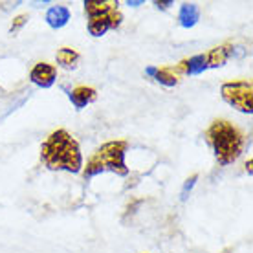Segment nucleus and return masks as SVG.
<instances>
[{
  "instance_id": "7",
  "label": "nucleus",
  "mask_w": 253,
  "mask_h": 253,
  "mask_svg": "<svg viewBox=\"0 0 253 253\" xmlns=\"http://www.w3.org/2000/svg\"><path fill=\"white\" fill-rule=\"evenodd\" d=\"M171 70L172 72H178V74H184V76H198V74L209 70L206 53H198V55H193V57H189V59H184V61H180V63Z\"/></svg>"
},
{
  "instance_id": "1",
  "label": "nucleus",
  "mask_w": 253,
  "mask_h": 253,
  "mask_svg": "<svg viewBox=\"0 0 253 253\" xmlns=\"http://www.w3.org/2000/svg\"><path fill=\"white\" fill-rule=\"evenodd\" d=\"M41 162L50 171L81 172L83 154L77 139L64 128H57L41 145Z\"/></svg>"
},
{
  "instance_id": "11",
  "label": "nucleus",
  "mask_w": 253,
  "mask_h": 253,
  "mask_svg": "<svg viewBox=\"0 0 253 253\" xmlns=\"http://www.w3.org/2000/svg\"><path fill=\"white\" fill-rule=\"evenodd\" d=\"M72 13L66 6H51L48 11H46V22L51 30H61L68 24Z\"/></svg>"
},
{
  "instance_id": "4",
  "label": "nucleus",
  "mask_w": 253,
  "mask_h": 253,
  "mask_svg": "<svg viewBox=\"0 0 253 253\" xmlns=\"http://www.w3.org/2000/svg\"><path fill=\"white\" fill-rule=\"evenodd\" d=\"M222 99L242 114L253 112V86L250 81H229L220 86Z\"/></svg>"
},
{
  "instance_id": "19",
  "label": "nucleus",
  "mask_w": 253,
  "mask_h": 253,
  "mask_svg": "<svg viewBox=\"0 0 253 253\" xmlns=\"http://www.w3.org/2000/svg\"><path fill=\"white\" fill-rule=\"evenodd\" d=\"M126 4H128V6H139V4H143V2H130V0H128Z\"/></svg>"
},
{
  "instance_id": "12",
  "label": "nucleus",
  "mask_w": 253,
  "mask_h": 253,
  "mask_svg": "<svg viewBox=\"0 0 253 253\" xmlns=\"http://www.w3.org/2000/svg\"><path fill=\"white\" fill-rule=\"evenodd\" d=\"M200 20V7L196 4H189V2H184L180 6V11H178V22L182 28H193L196 26V22Z\"/></svg>"
},
{
  "instance_id": "10",
  "label": "nucleus",
  "mask_w": 253,
  "mask_h": 253,
  "mask_svg": "<svg viewBox=\"0 0 253 253\" xmlns=\"http://www.w3.org/2000/svg\"><path fill=\"white\" fill-rule=\"evenodd\" d=\"M84 13L86 17L92 19V17H101V15H108L114 9H118L120 2L118 0H84Z\"/></svg>"
},
{
  "instance_id": "15",
  "label": "nucleus",
  "mask_w": 253,
  "mask_h": 253,
  "mask_svg": "<svg viewBox=\"0 0 253 253\" xmlns=\"http://www.w3.org/2000/svg\"><path fill=\"white\" fill-rule=\"evenodd\" d=\"M30 20V17H28V13H22V15H17L15 19H13L11 22V28H9V33H17L22 28V26L26 24Z\"/></svg>"
},
{
  "instance_id": "9",
  "label": "nucleus",
  "mask_w": 253,
  "mask_h": 253,
  "mask_svg": "<svg viewBox=\"0 0 253 253\" xmlns=\"http://www.w3.org/2000/svg\"><path fill=\"white\" fill-rule=\"evenodd\" d=\"M72 105L76 107V110H83L84 107H88L97 99V92L92 86H76L68 94Z\"/></svg>"
},
{
  "instance_id": "5",
  "label": "nucleus",
  "mask_w": 253,
  "mask_h": 253,
  "mask_svg": "<svg viewBox=\"0 0 253 253\" xmlns=\"http://www.w3.org/2000/svg\"><path fill=\"white\" fill-rule=\"evenodd\" d=\"M121 22H123V13L120 9H114V11L108 13V15L88 19V33L92 37H103L108 30L120 28Z\"/></svg>"
},
{
  "instance_id": "2",
  "label": "nucleus",
  "mask_w": 253,
  "mask_h": 253,
  "mask_svg": "<svg viewBox=\"0 0 253 253\" xmlns=\"http://www.w3.org/2000/svg\"><path fill=\"white\" fill-rule=\"evenodd\" d=\"M206 141L215 152L218 165H231L244 152V136L228 120H215L206 130Z\"/></svg>"
},
{
  "instance_id": "6",
  "label": "nucleus",
  "mask_w": 253,
  "mask_h": 253,
  "mask_svg": "<svg viewBox=\"0 0 253 253\" xmlns=\"http://www.w3.org/2000/svg\"><path fill=\"white\" fill-rule=\"evenodd\" d=\"M30 81L39 88H50L57 81V68L48 63H37L30 72Z\"/></svg>"
},
{
  "instance_id": "14",
  "label": "nucleus",
  "mask_w": 253,
  "mask_h": 253,
  "mask_svg": "<svg viewBox=\"0 0 253 253\" xmlns=\"http://www.w3.org/2000/svg\"><path fill=\"white\" fill-rule=\"evenodd\" d=\"M55 59H57V64L61 68L64 70H76L79 61H81V55H79V51L74 50V48H68V46H64V48H59L57 53H55Z\"/></svg>"
},
{
  "instance_id": "18",
  "label": "nucleus",
  "mask_w": 253,
  "mask_h": 253,
  "mask_svg": "<svg viewBox=\"0 0 253 253\" xmlns=\"http://www.w3.org/2000/svg\"><path fill=\"white\" fill-rule=\"evenodd\" d=\"M252 164H253V162H252V158H250V160H248V164H246V167H248V172H250V174H252Z\"/></svg>"
},
{
  "instance_id": "17",
  "label": "nucleus",
  "mask_w": 253,
  "mask_h": 253,
  "mask_svg": "<svg viewBox=\"0 0 253 253\" xmlns=\"http://www.w3.org/2000/svg\"><path fill=\"white\" fill-rule=\"evenodd\" d=\"M172 4H174L172 0H167V2H160V0H156V2H154V6L158 7V9H167V7L172 6Z\"/></svg>"
},
{
  "instance_id": "3",
  "label": "nucleus",
  "mask_w": 253,
  "mask_h": 253,
  "mask_svg": "<svg viewBox=\"0 0 253 253\" xmlns=\"http://www.w3.org/2000/svg\"><path fill=\"white\" fill-rule=\"evenodd\" d=\"M126 151H128V143L123 139L103 143L90 156L86 167H83V178L88 180V178L103 174V172H114L118 176H126L128 174V167L125 164Z\"/></svg>"
},
{
  "instance_id": "16",
  "label": "nucleus",
  "mask_w": 253,
  "mask_h": 253,
  "mask_svg": "<svg viewBox=\"0 0 253 253\" xmlns=\"http://www.w3.org/2000/svg\"><path fill=\"white\" fill-rule=\"evenodd\" d=\"M196 180H198V174H193L191 178H187V180H185L184 189H182V200H185V198H187V193H189V191L195 187Z\"/></svg>"
},
{
  "instance_id": "13",
  "label": "nucleus",
  "mask_w": 253,
  "mask_h": 253,
  "mask_svg": "<svg viewBox=\"0 0 253 253\" xmlns=\"http://www.w3.org/2000/svg\"><path fill=\"white\" fill-rule=\"evenodd\" d=\"M145 74L149 77H152L156 83L164 84V86H176L178 77L171 68H156V66H149L145 70Z\"/></svg>"
},
{
  "instance_id": "8",
  "label": "nucleus",
  "mask_w": 253,
  "mask_h": 253,
  "mask_svg": "<svg viewBox=\"0 0 253 253\" xmlns=\"http://www.w3.org/2000/svg\"><path fill=\"white\" fill-rule=\"evenodd\" d=\"M233 44L231 42H226V44H220L216 48H211L209 51H206V59H208V68H222L224 64L228 63L229 59L233 57Z\"/></svg>"
}]
</instances>
